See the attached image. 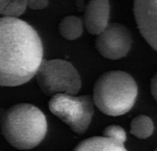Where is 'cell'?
Wrapping results in <instances>:
<instances>
[{"label":"cell","instance_id":"obj_1","mask_svg":"<svg viewBox=\"0 0 157 151\" xmlns=\"http://www.w3.org/2000/svg\"><path fill=\"white\" fill-rule=\"evenodd\" d=\"M43 61L38 32L18 17H0V86H18L33 78Z\"/></svg>","mask_w":157,"mask_h":151},{"label":"cell","instance_id":"obj_2","mask_svg":"<svg viewBox=\"0 0 157 151\" xmlns=\"http://www.w3.org/2000/svg\"><path fill=\"white\" fill-rule=\"evenodd\" d=\"M45 115L30 104H17L6 110L1 131L6 140L17 149L37 147L47 133Z\"/></svg>","mask_w":157,"mask_h":151},{"label":"cell","instance_id":"obj_3","mask_svg":"<svg viewBox=\"0 0 157 151\" xmlns=\"http://www.w3.org/2000/svg\"><path fill=\"white\" fill-rule=\"evenodd\" d=\"M137 95V83L131 74L123 71H109L97 80L92 97L103 114L119 116L133 107Z\"/></svg>","mask_w":157,"mask_h":151},{"label":"cell","instance_id":"obj_4","mask_svg":"<svg viewBox=\"0 0 157 151\" xmlns=\"http://www.w3.org/2000/svg\"><path fill=\"white\" fill-rule=\"evenodd\" d=\"M35 76L41 92L48 96L76 94L82 86L77 70L71 62L62 59L42 61Z\"/></svg>","mask_w":157,"mask_h":151},{"label":"cell","instance_id":"obj_5","mask_svg":"<svg viewBox=\"0 0 157 151\" xmlns=\"http://www.w3.org/2000/svg\"><path fill=\"white\" fill-rule=\"evenodd\" d=\"M94 101L90 95L58 94L52 96L49 102L50 111L70 128L83 134L88 128L94 115Z\"/></svg>","mask_w":157,"mask_h":151},{"label":"cell","instance_id":"obj_6","mask_svg":"<svg viewBox=\"0 0 157 151\" xmlns=\"http://www.w3.org/2000/svg\"><path fill=\"white\" fill-rule=\"evenodd\" d=\"M96 48L99 54L109 60L124 58L131 50L132 38L128 28L120 23H110L97 35Z\"/></svg>","mask_w":157,"mask_h":151},{"label":"cell","instance_id":"obj_7","mask_svg":"<svg viewBox=\"0 0 157 151\" xmlns=\"http://www.w3.org/2000/svg\"><path fill=\"white\" fill-rule=\"evenodd\" d=\"M133 13L143 38L157 51V0H133Z\"/></svg>","mask_w":157,"mask_h":151},{"label":"cell","instance_id":"obj_8","mask_svg":"<svg viewBox=\"0 0 157 151\" xmlns=\"http://www.w3.org/2000/svg\"><path fill=\"white\" fill-rule=\"evenodd\" d=\"M109 0H89L84 13V25L92 35H98L109 25Z\"/></svg>","mask_w":157,"mask_h":151},{"label":"cell","instance_id":"obj_9","mask_svg":"<svg viewBox=\"0 0 157 151\" xmlns=\"http://www.w3.org/2000/svg\"><path fill=\"white\" fill-rule=\"evenodd\" d=\"M73 151H128L124 145L106 137H93L80 142Z\"/></svg>","mask_w":157,"mask_h":151},{"label":"cell","instance_id":"obj_10","mask_svg":"<svg viewBox=\"0 0 157 151\" xmlns=\"http://www.w3.org/2000/svg\"><path fill=\"white\" fill-rule=\"evenodd\" d=\"M58 28L63 39L67 40H75L83 33L84 21L78 17L67 16L61 20Z\"/></svg>","mask_w":157,"mask_h":151},{"label":"cell","instance_id":"obj_11","mask_svg":"<svg viewBox=\"0 0 157 151\" xmlns=\"http://www.w3.org/2000/svg\"><path fill=\"white\" fill-rule=\"evenodd\" d=\"M155 127L152 119L144 115H140L134 117L131 123V133L140 138L145 139L154 132Z\"/></svg>","mask_w":157,"mask_h":151},{"label":"cell","instance_id":"obj_12","mask_svg":"<svg viewBox=\"0 0 157 151\" xmlns=\"http://www.w3.org/2000/svg\"><path fill=\"white\" fill-rule=\"evenodd\" d=\"M27 7V0H0V16L18 17Z\"/></svg>","mask_w":157,"mask_h":151},{"label":"cell","instance_id":"obj_13","mask_svg":"<svg viewBox=\"0 0 157 151\" xmlns=\"http://www.w3.org/2000/svg\"><path fill=\"white\" fill-rule=\"evenodd\" d=\"M103 137L112 138L122 144H124V142L127 139V135H126L125 130L121 127L117 126V125H111V126L107 127L103 130Z\"/></svg>","mask_w":157,"mask_h":151},{"label":"cell","instance_id":"obj_14","mask_svg":"<svg viewBox=\"0 0 157 151\" xmlns=\"http://www.w3.org/2000/svg\"><path fill=\"white\" fill-rule=\"evenodd\" d=\"M48 0H27V6L32 10H40L47 7Z\"/></svg>","mask_w":157,"mask_h":151},{"label":"cell","instance_id":"obj_15","mask_svg":"<svg viewBox=\"0 0 157 151\" xmlns=\"http://www.w3.org/2000/svg\"><path fill=\"white\" fill-rule=\"evenodd\" d=\"M150 89H151V94L155 100L157 102V72L153 76L151 80V84H150Z\"/></svg>","mask_w":157,"mask_h":151},{"label":"cell","instance_id":"obj_16","mask_svg":"<svg viewBox=\"0 0 157 151\" xmlns=\"http://www.w3.org/2000/svg\"><path fill=\"white\" fill-rule=\"evenodd\" d=\"M5 113H6V110H5V109H3V108H0V125H1L2 120H3V118H4Z\"/></svg>","mask_w":157,"mask_h":151},{"label":"cell","instance_id":"obj_17","mask_svg":"<svg viewBox=\"0 0 157 151\" xmlns=\"http://www.w3.org/2000/svg\"><path fill=\"white\" fill-rule=\"evenodd\" d=\"M155 151H157V149H155Z\"/></svg>","mask_w":157,"mask_h":151}]
</instances>
